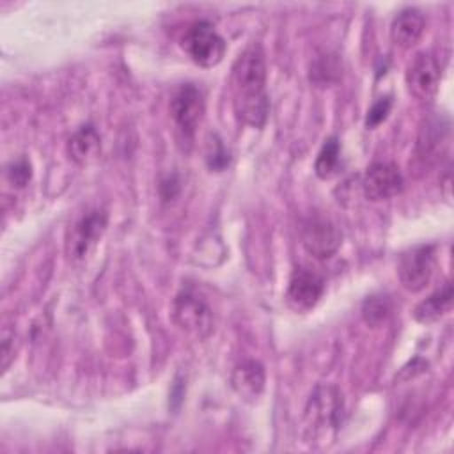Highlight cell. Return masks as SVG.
<instances>
[{"instance_id":"6da1fadb","label":"cell","mask_w":454,"mask_h":454,"mask_svg":"<svg viewBox=\"0 0 454 454\" xmlns=\"http://www.w3.org/2000/svg\"><path fill=\"white\" fill-rule=\"evenodd\" d=\"M266 60L259 44L247 46L232 64L234 112L248 126L261 128L270 112L266 94Z\"/></svg>"},{"instance_id":"7a4b0ae2","label":"cell","mask_w":454,"mask_h":454,"mask_svg":"<svg viewBox=\"0 0 454 454\" xmlns=\"http://www.w3.org/2000/svg\"><path fill=\"white\" fill-rule=\"evenodd\" d=\"M344 413L342 394L332 387L323 385L310 395L303 413V436L310 445H328L340 427Z\"/></svg>"},{"instance_id":"3957f363","label":"cell","mask_w":454,"mask_h":454,"mask_svg":"<svg viewBox=\"0 0 454 454\" xmlns=\"http://www.w3.org/2000/svg\"><path fill=\"white\" fill-rule=\"evenodd\" d=\"M181 48L197 66L213 67L222 62L227 44L209 21H195L184 30Z\"/></svg>"},{"instance_id":"277c9868","label":"cell","mask_w":454,"mask_h":454,"mask_svg":"<svg viewBox=\"0 0 454 454\" xmlns=\"http://www.w3.org/2000/svg\"><path fill=\"white\" fill-rule=\"evenodd\" d=\"M174 323L195 339H206L215 328V317L211 307L195 293L183 291L172 303Z\"/></svg>"},{"instance_id":"5b68a950","label":"cell","mask_w":454,"mask_h":454,"mask_svg":"<svg viewBox=\"0 0 454 454\" xmlns=\"http://www.w3.org/2000/svg\"><path fill=\"white\" fill-rule=\"evenodd\" d=\"M108 223V216L103 209L87 211L80 216L67 232L66 254L71 261H82L89 255L92 247L99 241Z\"/></svg>"},{"instance_id":"8992f818","label":"cell","mask_w":454,"mask_h":454,"mask_svg":"<svg viewBox=\"0 0 454 454\" xmlns=\"http://www.w3.org/2000/svg\"><path fill=\"white\" fill-rule=\"evenodd\" d=\"M434 268V247L419 245L406 250L397 262V275L401 286L410 293L422 291L433 275Z\"/></svg>"},{"instance_id":"52a82bcc","label":"cell","mask_w":454,"mask_h":454,"mask_svg":"<svg viewBox=\"0 0 454 454\" xmlns=\"http://www.w3.org/2000/svg\"><path fill=\"white\" fill-rule=\"evenodd\" d=\"M170 115L184 137H192L204 115L202 92L193 83L179 85L170 98Z\"/></svg>"},{"instance_id":"ba28073f","label":"cell","mask_w":454,"mask_h":454,"mask_svg":"<svg viewBox=\"0 0 454 454\" xmlns=\"http://www.w3.org/2000/svg\"><path fill=\"white\" fill-rule=\"evenodd\" d=\"M440 78H442V67L431 53L420 51L408 62L404 80L410 94L415 96L417 99L427 101L434 98V94L438 92Z\"/></svg>"},{"instance_id":"9c48e42d","label":"cell","mask_w":454,"mask_h":454,"mask_svg":"<svg viewBox=\"0 0 454 454\" xmlns=\"http://www.w3.org/2000/svg\"><path fill=\"white\" fill-rule=\"evenodd\" d=\"M325 291V280L310 268H296L291 273L286 303L294 312H309L316 307Z\"/></svg>"},{"instance_id":"30bf717a","label":"cell","mask_w":454,"mask_h":454,"mask_svg":"<svg viewBox=\"0 0 454 454\" xmlns=\"http://www.w3.org/2000/svg\"><path fill=\"white\" fill-rule=\"evenodd\" d=\"M340 243L342 234L330 218L312 216L301 227V245L317 259L332 257L339 250Z\"/></svg>"},{"instance_id":"8fae6325","label":"cell","mask_w":454,"mask_h":454,"mask_svg":"<svg viewBox=\"0 0 454 454\" xmlns=\"http://www.w3.org/2000/svg\"><path fill=\"white\" fill-rule=\"evenodd\" d=\"M403 184L404 181L399 168L388 161L372 163L371 167H367L362 179L364 195L372 202L395 197L397 193H401Z\"/></svg>"},{"instance_id":"7c38bea8","label":"cell","mask_w":454,"mask_h":454,"mask_svg":"<svg viewBox=\"0 0 454 454\" xmlns=\"http://www.w3.org/2000/svg\"><path fill=\"white\" fill-rule=\"evenodd\" d=\"M264 367L257 360L238 364L231 374V385L243 401H255L264 390Z\"/></svg>"},{"instance_id":"4fadbf2b","label":"cell","mask_w":454,"mask_h":454,"mask_svg":"<svg viewBox=\"0 0 454 454\" xmlns=\"http://www.w3.org/2000/svg\"><path fill=\"white\" fill-rule=\"evenodd\" d=\"M426 21L420 11L417 9H403L390 25V39L395 46L408 50L415 46L424 32Z\"/></svg>"},{"instance_id":"5bb4252c","label":"cell","mask_w":454,"mask_h":454,"mask_svg":"<svg viewBox=\"0 0 454 454\" xmlns=\"http://www.w3.org/2000/svg\"><path fill=\"white\" fill-rule=\"evenodd\" d=\"M101 151V138L94 126L78 128L67 142V154L78 165H87L98 158Z\"/></svg>"},{"instance_id":"9a60e30c","label":"cell","mask_w":454,"mask_h":454,"mask_svg":"<svg viewBox=\"0 0 454 454\" xmlns=\"http://www.w3.org/2000/svg\"><path fill=\"white\" fill-rule=\"evenodd\" d=\"M452 286L450 282H447L442 289H438L436 293H433L431 296H427L426 300H422L415 309H413V319L422 323V325H429L438 321L442 316H445L450 307H452Z\"/></svg>"},{"instance_id":"2e32d148","label":"cell","mask_w":454,"mask_h":454,"mask_svg":"<svg viewBox=\"0 0 454 454\" xmlns=\"http://www.w3.org/2000/svg\"><path fill=\"white\" fill-rule=\"evenodd\" d=\"M339 161H340V144L335 137H328L317 153L316 163H314V172L319 179H330L337 174L339 170Z\"/></svg>"},{"instance_id":"e0dca14e","label":"cell","mask_w":454,"mask_h":454,"mask_svg":"<svg viewBox=\"0 0 454 454\" xmlns=\"http://www.w3.org/2000/svg\"><path fill=\"white\" fill-rule=\"evenodd\" d=\"M392 314L390 298L385 294H371L362 305V317L371 326H381Z\"/></svg>"},{"instance_id":"ac0fdd59","label":"cell","mask_w":454,"mask_h":454,"mask_svg":"<svg viewBox=\"0 0 454 454\" xmlns=\"http://www.w3.org/2000/svg\"><path fill=\"white\" fill-rule=\"evenodd\" d=\"M5 176L14 188H23L32 177V165L27 158L14 160L5 167Z\"/></svg>"},{"instance_id":"d6986e66","label":"cell","mask_w":454,"mask_h":454,"mask_svg":"<svg viewBox=\"0 0 454 454\" xmlns=\"http://www.w3.org/2000/svg\"><path fill=\"white\" fill-rule=\"evenodd\" d=\"M206 161H207V167L216 172L223 170L229 165V151L225 149V145L222 144V140L216 135H213L207 144Z\"/></svg>"},{"instance_id":"ffe728a7","label":"cell","mask_w":454,"mask_h":454,"mask_svg":"<svg viewBox=\"0 0 454 454\" xmlns=\"http://www.w3.org/2000/svg\"><path fill=\"white\" fill-rule=\"evenodd\" d=\"M390 106H392V99L387 96V98H381L378 99L369 110H367V117H365V126L367 128H376L378 124H381L388 112H390Z\"/></svg>"},{"instance_id":"44dd1931","label":"cell","mask_w":454,"mask_h":454,"mask_svg":"<svg viewBox=\"0 0 454 454\" xmlns=\"http://www.w3.org/2000/svg\"><path fill=\"white\" fill-rule=\"evenodd\" d=\"M0 355H2V371H7L11 360L14 358V332L4 330Z\"/></svg>"}]
</instances>
